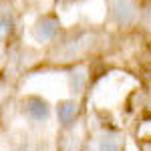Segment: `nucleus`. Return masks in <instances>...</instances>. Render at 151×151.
<instances>
[{"label":"nucleus","instance_id":"f257e3e1","mask_svg":"<svg viewBox=\"0 0 151 151\" xmlns=\"http://www.w3.org/2000/svg\"><path fill=\"white\" fill-rule=\"evenodd\" d=\"M58 20L52 16H40L32 26V36H35L38 42H47L50 38H55L58 32Z\"/></svg>","mask_w":151,"mask_h":151},{"label":"nucleus","instance_id":"0eeeda50","mask_svg":"<svg viewBox=\"0 0 151 151\" xmlns=\"http://www.w3.org/2000/svg\"><path fill=\"white\" fill-rule=\"evenodd\" d=\"M85 83H87V79H85V73H83V70L70 73V77H69V87H70V91H73L75 95L83 93V89H85Z\"/></svg>","mask_w":151,"mask_h":151},{"label":"nucleus","instance_id":"1a4fd4ad","mask_svg":"<svg viewBox=\"0 0 151 151\" xmlns=\"http://www.w3.org/2000/svg\"><path fill=\"white\" fill-rule=\"evenodd\" d=\"M139 135H143V137H151V121H145V123H143V127L139 129Z\"/></svg>","mask_w":151,"mask_h":151},{"label":"nucleus","instance_id":"f03ea898","mask_svg":"<svg viewBox=\"0 0 151 151\" xmlns=\"http://www.w3.org/2000/svg\"><path fill=\"white\" fill-rule=\"evenodd\" d=\"M111 10L121 24H131L137 18V6L131 0H111Z\"/></svg>","mask_w":151,"mask_h":151},{"label":"nucleus","instance_id":"39448f33","mask_svg":"<svg viewBox=\"0 0 151 151\" xmlns=\"http://www.w3.org/2000/svg\"><path fill=\"white\" fill-rule=\"evenodd\" d=\"M77 103L75 101H60L57 107V117H58V123L60 125H65V127H69L70 123L75 121V117H77Z\"/></svg>","mask_w":151,"mask_h":151},{"label":"nucleus","instance_id":"6e6552de","mask_svg":"<svg viewBox=\"0 0 151 151\" xmlns=\"http://www.w3.org/2000/svg\"><path fill=\"white\" fill-rule=\"evenodd\" d=\"M99 151H121V141L117 135H105L103 139L99 141Z\"/></svg>","mask_w":151,"mask_h":151},{"label":"nucleus","instance_id":"20e7f679","mask_svg":"<svg viewBox=\"0 0 151 151\" xmlns=\"http://www.w3.org/2000/svg\"><path fill=\"white\" fill-rule=\"evenodd\" d=\"M89 45H91V35H79L77 38H73V40H69L65 47H63V50H60V57H63V60H69V58H75L79 57L81 52H85L87 48H89Z\"/></svg>","mask_w":151,"mask_h":151},{"label":"nucleus","instance_id":"423d86ee","mask_svg":"<svg viewBox=\"0 0 151 151\" xmlns=\"http://www.w3.org/2000/svg\"><path fill=\"white\" fill-rule=\"evenodd\" d=\"M14 30V18L10 12H0V42L6 40Z\"/></svg>","mask_w":151,"mask_h":151},{"label":"nucleus","instance_id":"7ed1b4c3","mask_svg":"<svg viewBox=\"0 0 151 151\" xmlns=\"http://www.w3.org/2000/svg\"><path fill=\"white\" fill-rule=\"evenodd\" d=\"M26 115L30 117L32 121H38V123H42V121H47L48 115H50V107L45 99H40V97H28V101H26Z\"/></svg>","mask_w":151,"mask_h":151}]
</instances>
